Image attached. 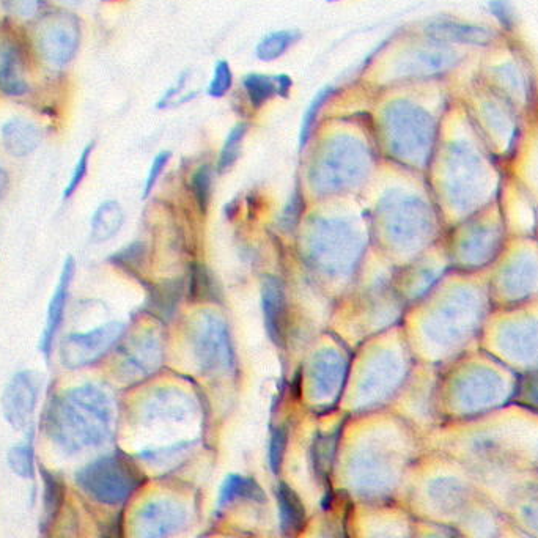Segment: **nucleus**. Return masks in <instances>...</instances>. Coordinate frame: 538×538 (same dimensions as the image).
Segmentation results:
<instances>
[{"label": "nucleus", "instance_id": "6", "mask_svg": "<svg viewBox=\"0 0 538 538\" xmlns=\"http://www.w3.org/2000/svg\"><path fill=\"white\" fill-rule=\"evenodd\" d=\"M79 487L101 504H120L141 485V474L125 457L100 458L78 474Z\"/></svg>", "mask_w": 538, "mask_h": 538}, {"label": "nucleus", "instance_id": "31", "mask_svg": "<svg viewBox=\"0 0 538 538\" xmlns=\"http://www.w3.org/2000/svg\"><path fill=\"white\" fill-rule=\"evenodd\" d=\"M145 258V246L142 243L129 244L126 249L118 252L112 258L115 265H120L122 268L137 269L141 268Z\"/></svg>", "mask_w": 538, "mask_h": 538}, {"label": "nucleus", "instance_id": "24", "mask_svg": "<svg viewBox=\"0 0 538 538\" xmlns=\"http://www.w3.org/2000/svg\"><path fill=\"white\" fill-rule=\"evenodd\" d=\"M258 498L263 499V493L254 480L246 479V477L230 476L227 482L222 485L221 494H219V505L224 507V505L232 504L238 499L257 501Z\"/></svg>", "mask_w": 538, "mask_h": 538}, {"label": "nucleus", "instance_id": "2", "mask_svg": "<svg viewBox=\"0 0 538 538\" xmlns=\"http://www.w3.org/2000/svg\"><path fill=\"white\" fill-rule=\"evenodd\" d=\"M23 34L41 78L59 81L78 59L84 23L78 13L48 8Z\"/></svg>", "mask_w": 538, "mask_h": 538}, {"label": "nucleus", "instance_id": "16", "mask_svg": "<svg viewBox=\"0 0 538 538\" xmlns=\"http://www.w3.org/2000/svg\"><path fill=\"white\" fill-rule=\"evenodd\" d=\"M345 376V362L334 350L321 351L312 364V387L317 398H329L339 391Z\"/></svg>", "mask_w": 538, "mask_h": 538}, {"label": "nucleus", "instance_id": "19", "mask_svg": "<svg viewBox=\"0 0 538 538\" xmlns=\"http://www.w3.org/2000/svg\"><path fill=\"white\" fill-rule=\"evenodd\" d=\"M292 85V79L288 78L287 74L268 76V74L251 73L243 79L247 98L257 109L265 106L269 100H273L274 96H288Z\"/></svg>", "mask_w": 538, "mask_h": 538}, {"label": "nucleus", "instance_id": "3", "mask_svg": "<svg viewBox=\"0 0 538 538\" xmlns=\"http://www.w3.org/2000/svg\"><path fill=\"white\" fill-rule=\"evenodd\" d=\"M361 233L340 219L321 221L310 235V254L321 271L328 274H348L361 255Z\"/></svg>", "mask_w": 538, "mask_h": 538}, {"label": "nucleus", "instance_id": "34", "mask_svg": "<svg viewBox=\"0 0 538 538\" xmlns=\"http://www.w3.org/2000/svg\"><path fill=\"white\" fill-rule=\"evenodd\" d=\"M491 15L498 19V23L505 29H513L515 26V10L509 0H491L488 4Z\"/></svg>", "mask_w": 538, "mask_h": 538}, {"label": "nucleus", "instance_id": "1", "mask_svg": "<svg viewBox=\"0 0 538 538\" xmlns=\"http://www.w3.org/2000/svg\"><path fill=\"white\" fill-rule=\"evenodd\" d=\"M114 410L109 395L93 384L74 387L52 402L48 435L67 452L103 444L111 435Z\"/></svg>", "mask_w": 538, "mask_h": 538}, {"label": "nucleus", "instance_id": "17", "mask_svg": "<svg viewBox=\"0 0 538 538\" xmlns=\"http://www.w3.org/2000/svg\"><path fill=\"white\" fill-rule=\"evenodd\" d=\"M0 136H2L5 150L16 158L32 155L43 141V131L40 126L21 117L8 120L2 126Z\"/></svg>", "mask_w": 538, "mask_h": 538}, {"label": "nucleus", "instance_id": "7", "mask_svg": "<svg viewBox=\"0 0 538 538\" xmlns=\"http://www.w3.org/2000/svg\"><path fill=\"white\" fill-rule=\"evenodd\" d=\"M384 128L392 150L411 158L421 153L432 139L433 120L410 101H394L384 112Z\"/></svg>", "mask_w": 538, "mask_h": 538}, {"label": "nucleus", "instance_id": "29", "mask_svg": "<svg viewBox=\"0 0 538 538\" xmlns=\"http://www.w3.org/2000/svg\"><path fill=\"white\" fill-rule=\"evenodd\" d=\"M233 71L227 60H219L214 67L213 78L208 85V95L211 98H222L232 89Z\"/></svg>", "mask_w": 538, "mask_h": 538}, {"label": "nucleus", "instance_id": "9", "mask_svg": "<svg viewBox=\"0 0 538 538\" xmlns=\"http://www.w3.org/2000/svg\"><path fill=\"white\" fill-rule=\"evenodd\" d=\"M125 332L120 321H111L82 334H70L60 345V362L67 369L79 370L100 361L107 351L114 347Z\"/></svg>", "mask_w": 538, "mask_h": 538}, {"label": "nucleus", "instance_id": "21", "mask_svg": "<svg viewBox=\"0 0 538 538\" xmlns=\"http://www.w3.org/2000/svg\"><path fill=\"white\" fill-rule=\"evenodd\" d=\"M279 510H281V529L285 537L298 535L306 521V510L298 494L292 488L282 483L277 491Z\"/></svg>", "mask_w": 538, "mask_h": 538}, {"label": "nucleus", "instance_id": "20", "mask_svg": "<svg viewBox=\"0 0 538 538\" xmlns=\"http://www.w3.org/2000/svg\"><path fill=\"white\" fill-rule=\"evenodd\" d=\"M125 224V211L115 200L101 203L92 218V238L95 243H104L118 235Z\"/></svg>", "mask_w": 538, "mask_h": 538}, {"label": "nucleus", "instance_id": "13", "mask_svg": "<svg viewBox=\"0 0 538 538\" xmlns=\"http://www.w3.org/2000/svg\"><path fill=\"white\" fill-rule=\"evenodd\" d=\"M74 271H76V262H74L73 257H68L67 262L63 265L56 292L49 303L48 315H46V328L43 332V339H41V350L45 353L46 358L51 356L52 347H54V342H56L57 334H59L60 326L63 323V317H65Z\"/></svg>", "mask_w": 538, "mask_h": 538}, {"label": "nucleus", "instance_id": "4", "mask_svg": "<svg viewBox=\"0 0 538 538\" xmlns=\"http://www.w3.org/2000/svg\"><path fill=\"white\" fill-rule=\"evenodd\" d=\"M369 170V153L362 142L340 136L326 145L314 167V185L321 191L336 192L353 186Z\"/></svg>", "mask_w": 538, "mask_h": 538}, {"label": "nucleus", "instance_id": "39", "mask_svg": "<svg viewBox=\"0 0 538 538\" xmlns=\"http://www.w3.org/2000/svg\"><path fill=\"white\" fill-rule=\"evenodd\" d=\"M526 518L527 521H529V524H531V526L538 531V505L537 507H531V509H527Z\"/></svg>", "mask_w": 538, "mask_h": 538}, {"label": "nucleus", "instance_id": "25", "mask_svg": "<svg viewBox=\"0 0 538 538\" xmlns=\"http://www.w3.org/2000/svg\"><path fill=\"white\" fill-rule=\"evenodd\" d=\"M181 290L183 285L180 282H164L163 285L156 287L150 301V307L155 310V314L163 318L172 317L180 303Z\"/></svg>", "mask_w": 538, "mask_h": 538}, {"label": "nucleus", "instance_id": "26", "mask_svg": "<svg viewBox=\"0 0 538 538\" xmlns=\"http://www.w3.org/2000/svg\"><path fill=\"white\" fill-rule=\"evenodd\" d=\"M334 89L332 87H325L321 89L317 95L314 96V100L310 101L307 106L306 112H304L303 123H301V131H299V147L304 148L307 142L310 141V136L314 133L315 123H317L318 115H320L321 109L328 103L331 98Z\"/></svg>", "mask_w": 538, "mask_h": 538}, {"label": "nucleus", "instance_id": "38", "mask_svg": "<svg viewBox=\"0 0 538 538\" xmlns=\"http://www.w3.org/2000/svg\"><path fill=\"white\" fill-rule=\"evenodd\" d=\"M8 183H10V178H8V174L5 172V169L0 167V200H2V197L5 196V192H7Z\"/></svg>", "mask_w": 538, "mask_h": 538}, {"label": "nucleus", "instance_id": "32", "mask_svg": "<svg viewBox=\"0 0 538 538\" xmlns=\"http://www.w3.org/2000/svg\"><path fill=\"white\" fill-rule=\"evenodd\" d=\"M92 152L93 144H90L89 147H85L84 152H82L78 164L74 167L73 175H71L70 181H68V186L65 188V194H63L65 199H70L74 192L78 191L82 181H84L85 175L89 172L90 156H92Z\"/></svg>", "mask_w": 538, "mask_h": 538}, {"label": "nucleus", "instance_id": "11", "mask_svg": "<svg viewBox=\"0 0 538 538\" xmlns=\"http://www.w3.org/2000/svg\"><path fill=\"white\" fill-rule=\"evenodd\" d=\"M41 375L37 372H19L5 387L2 408L8 424L16 430H23L34 416L40 392Z\"/></svg>", "mask_w": 538, "mask_h": 538}, {"label": "nucleus", "instance_id": "14", "mask_svg": "<svg viewBox=\"0 0 538 538\" xmlns=\"http://www.w3.org/2000/svg\"><path fill=\"white\" fill-rule=\"evenodd\" d=\"M428 37L436 43H458V45L488 46L493 41V32L477 24L460 23L450 19H438L428 24Z\"/></svg>", "mask_w": 538, "mask_h": 538}, {"label": "nucleus", "instance_id": "22", "mask_svg": "<svg viewBox=\"0 0 538 538\" xmlns=\"http://www.w3.org/2000/svg\"><path fill=\"white\" fill-rule=\"evenodd\" d=\"M48 0H2L4 21L24 30L48 10Z\"/></svg>", "mask_w": 538, "mask_h": 538}, {"label": "nucleus", "instance_id": "23", "mask_svg": "<svg viewBox=\"0 0 538 538\" xmlns=\"http://www.w3.org/2000/svg\"><path fill=\"white\" fill-rule=\"evenodd\" d=\"M299 40L296 30H276L265 35L255 46V57L260 62H274L287 54L288 49Z\"/></svg>", "mask_w": 538, "mask_h": 538}, {"label": "nucleus", "instance_id": "10", "mask_svg": "<svg viewBox=\"0 0 538 538\" xmlns=\"http://www.w3.org/2000/svg\"><path fill=\"white\" fill-rule=\"evenodd\" d=\"M460 56L443 43L410 49L395 62L394 73L398 78H430L457 67Z\"/></svg>", "mask_w": 538, "mask_h": 538}, {"label": "nucleus", "instance_id": "35", "mask_svg": "<svg viewBox=\"0 0 538 538\" xmlns=\"http://www.w3.org/2000/svg\"><path fill=\"white\" fill-rule=\"evenodd\" d=\"M285 444H287L285 430H279V432L274 433L273 439H271V449H269V460H271V466H273L274 471H277V468L281 466Z\"/></svg>", "mask_w": 538, "mask_h": 538}, {"label": "nucleus", "instance_id": "28", "mask_svg": "<svg viewBox=\"0 0 538 538\" xmlns=\"http://www.w3.org/2000/svg\"><path fill=\"white\" fill-rule=\"evenodd\" d=\"M8 465L15 474L32 479L35 474L34 449L30 444H19L8 452Z\"/></svg>", "mask_w": 538, "mask_h": 538}, {"label": "nucleus", "instance_id": "5", "mask_svg": "<svg viewBox=\"0 0 538 538\" xmlns=\"http://www.w3.org/2000/svg\"><path fill=\"white\" fill-rule=\"evenodd\" d=\"M38 81L45 79L30 57L23 30L0 19V93L12 100L26 98Z\"/></svg>", "mask_w": 538, "mask_h": 538}, {"label": "nucleus", "instance_id": "8", "mask_svg": "<svg viewBox=\"0 0 538 538\" xmlns=\"http://www.w3.org/2000/svg\"><path fill=\"white\" fill-rule=\"evenodd\" d=\"M194 353L207 373L229 372L233 367V345L229 326L221 317L203 314L194 331Z\"/></svg>", "mask_w": 538, "mask_h": 538}, {"label": "nucleus", "instance_id": "27", "mask_svg": "<svg viewBox=\"0 0 538 538\" xmlns=\"http://www.w3.org/2000/svg\"><path fill=\"white\" fill-rule=\"evenodd\" d=\"M247 126L240 123L230 131L229 136L225 139L224 147H222L221 155H219L218 169L221 172H227L236 159L240 156L241 145H243L244 136H246Z\"/></svg>", "mask_w": 538, "mask_h": 538}, {"label": "nucleus", "instance_id": "18", "mask_svg": "<svg viewBox=\"0 0 538 538\" xmlns=\"http://www.w3.org/2000/svg\"><path fill=\"white\" fill-rule=\"evenodd\" d=\"M159 361H161V347L158 339L153 336H142L129 345L120 370L123 376L128 378L147 376L158 369Z\"/></svg>", "mask_w": 538, "mask_h": 538}, {"label": "nucleus", "instance_id": "30", "mask_svg": "<svg viewBox=\"0 0 538 538\" xmlns=\"http://www.w3.org/2000/svg\"><path fill=\"white\" fill-rule=\"evenodd\" d=\"M211 180L213 177H211V170L208 166L200 167L192 177L194 196H196L197 203L203 211L207 210L208 203H210Z\"/></svg>", "mask_w": 538, "mask_h": 538}, {"label": "nucleus", "instance_id": "40", "mask_svg": "<svg viewBox=\"0 0 538 538\" xmlns=\"http://www.w3.org/2000/svg\"><path fill=\"white\" fill-rule=\"evenodd\" d=\"M0 19H4V12H2V0H0Z\"/></svg>", "mask_w": 538, "mask_h": 538}, {"label": "nucleus", "instance_id": "33", "mask_svg": "<svg viewBox=\"0 0 538 538\" xmlns=\"http://www.w3.org/2000/svg\"><path fill=\"white\" fill-rule=\"evenodd\" d=\"M170 156H172V153L170 152H161L156 155L155 159H153L152 167H150L147 180H145L144 194H142V199H147V197L152 194L156 183H158L159 177L163 175L164 169H166L167 164H169Z\"/></svg>", "mask_w": 538, "mask_h": 538}, {"label": "nucleus", "instance_id": "15", "mask_svg": "<svg viewBox=\"0 0 538 538\" xmlns=\"http://www.w3.org/2000/svg\"><path fill=\"white\" fill-rule=\"evenodd\" d=\"M262 304L268 336L281 347L287 334V299H285L284 287L274 277H268L263 282Z\"/></svg>", "mask_w": 538, "mask_h": 538}, {"label": "nucleus", "instance_id": "12", "mask_svg": "<svg viewBox=\"0 0 538 538\" xmlns=\"http://www.w3.org/2000/svg\"><path fill=\"white\" fill-rule=\"evenodd\" d=\"M185 518V512L175 502H152L137 516L136 538L170 537L180 529Z\"/></svg>", "mask_w": 538, "mask_h": 538}, {"label": "nucleus", "instance_id": "36", "mask_svg": "<svg viewBox=\"0 0 538 538\" xmlns=\"http://www.w3.org/2000/svg\"><path fill=\"white\" fill-rule=\"evenodd\" d=\"M499 78L505 82V84L510 85V89L521 90L523 89V79H521V74L516 70L515 65L512 63H505L499 67Z\"/></svg>", "mask_w": 538, "mask_h": 538}, {"label": "nucleus", "instance_id": "37", "mask_svg": "<svg viewBox=\"0 0 538 538\" xmlns=\"http://www.w3.org/2000/svg\"><path fill=\"white\" fill-rule=\"evenodd\" d=\"M49 8H59L68 12L81 13L82 8L87 5V0H48Z\"/></svg>", "mask_w": 538, "mask_h": 538}]
</instances>
